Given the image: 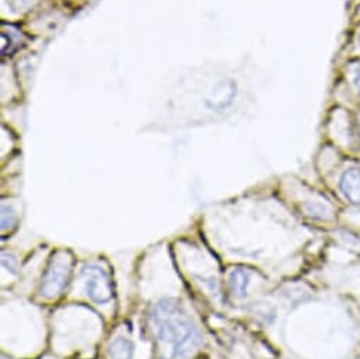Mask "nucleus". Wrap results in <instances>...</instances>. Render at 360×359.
<instances>
[{"label": "nucleus", "instance_id": "nucleus-10", "mask_svg": "<svg viewBox=\"0 0 360 359\" xmlns=\"http://www.w3.org/2000/svg\"><path fill=\"white\" fill-rule=\"evenodd\" d=\"M350 78H352L354 88L360 93V61H356L350 66Z\"/></svg>", "mask_w": 360, "mask_h": 359}, {"label": "nucleus", "instance_id": "nucleus-4", "mask_svg": "<svg viewBox=\"0 0 360 359\" xmlns=\"http://www.w3.org/2000/svg\"><path fill=\"white\" fill-rule=\"evenodd\" d=\"M339 190L349 202L360 205V169L345 170L339 178Z\"/></svg>", "mask_w": 360, "mask_h": 359}, {"label": "nucleus", "instance_id": "nucleus-7", "mask_svg": "<svg viewBox=\"0 0 360 359\" xmlns=\"http://www.w3.org/2000/svg\"><path fill=\"white\" fill-rule=\"evenodd\" d=\"M306 213L308 215H311L314 218H320V220H328L332 215V210L328 207V205H324L321 202H310L306 205Z\"/></svg>", "mask_w": 360, "mask_h": 359}, {"label": "nucleus", "instance_id": "nucleus-2", "mask_svg": "<svg viewBox=\"0 0 360 359\" xmlns=\"http://www.w3.org/2000/svg\"><path fill=\"white\" fill-rule=\"evenodd\" d=\"M74 258L68 250H57L48 262L40 284V294L47 300L60 297L70 286Z\"/></svg>", "mask_w": 360, "mask_h": 359}, {"label": "nucleus", "instance_id": "nucleus-12", "mask_svg": "<svg viewBox=\"0 0 360 359\" xmlns=\"http://www.w3.org/2000/svg\"><path fill=\"white\" fill-rule=\"evenodd\" d=\"M357 44H359V48H360V29H359V33H357Z\"/></svg>", "mask_w": 360, "mask_h": 359}, {"label": "nucleus", "instance_id": "nucleus-5", "mask_svg": "<svg viewBox=\"0 0 360 359\" xmlns=\"http://www.w3.org/2000/svg\"><path fill=\"white\" fill-rule=\"evenodd\" d=\"M251 273L244 269H235L229 275V287L236 298H244L250 284Z\"/></svg>", "mask_w": 360, "mask_h": 359}, {"label": "nucleus", "instance_id": "nucleus-6", "mask_svg": "<svg viewBox=\"0 0 360 359\" xmlns=\"http://www.w3.org/2000/svg\"><path fill=\"white\" fill-rule=\"evenodd\" d=\"M134 345L126 337H116L109 344V356L111 359H133Z\"/></svg>", "mask_w": 360, "mask_h": 359}, {"label": "nucleus", "instance_id": "nucleus-1", "mask_svg": "<svg viewBox=\"0 0 360 359\" xmlns=\"http://www.w3.org/2000/svg\"><path fill=\"white\" fill-rule=\"evenodd\" d=\"M150 321L160 345V359H180L202 345L196 324L173 298H163L154 304Z\"/></svg>", "mask_w": 360, "mask_h": 359}, {"label": "nucleus", "instance_id": "nucleus-8", "mask_svg": "<svg viewBox=\"0 0 360 359\" xmlns=\"http://www.w3.org/2000/svg\"><path fill=\"white\" fill-rule=\"evenodd\" d=\"M17 224V215L12 208H8L6 205L2 207V232H8V229H13Z\"/></svg>", "mask_w": 360, "mask_h": 359}, {"label": "nucleus", "instance_id": "nucleus-9", "mask_svg": "<svg viewBox=\"0 0 360 359\" xmlns=\"http://www.w3.org/2000/svg\"><path fill=\"white\" fill-rule=\"evenodd\" d=\"M2 265L12 275H17L19 263H17V259H16V256L13 253L6 252V250L2 252Z\"/></svg>", "mask_w": 360, "mask_h": 359}, {"label": "nucleus", "instance_id": "nucleus-11", "mask_svg": "<svg viewBox=\"0 0 360 359\" xmlns=\"http://www.w3.org/2000/svg\"><path fill=\"white\" fill-rule=\"evenodd\" d=\"M357 129H359V133H360V112L357 114Z\"/></svg>", "mask_w": 360, "mask_h": 359}, {"label": "nucleus", "instance_id": "nucleus-3", "mask_svg": "<svg viewBox=\"0 0 360 359\" xmlns=\"http://www.w3.org/2000/svg\"><path fill=\"white\" fill-rule=\"evenodd\" d=\"M86 296L96 304L105 305L114 300V286L108 272L95 263H86L81 269Z\"/></svg>", "mask_w": 360, "mask_h": 359}]
</instances>
